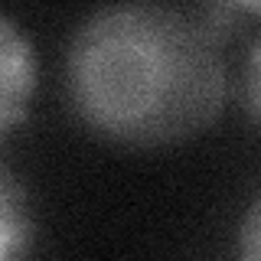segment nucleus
<instances>
[{"label": "nucleus", "mask_w": 261, "mask_h": 261, "mask_svg": "<svg viewBox=\"0 0 261 261\" xmlns=\"http://www.w3.org/2000/svg\"><path fill=\"white\" fill-rule=\"evenodd\" d=\"M216 33L153 0L95 10L65 53L72 114L118 144L153 147L199 134L225 105Z\"/></svg>", "instance_id": "1"}, {"label": "nucleus", "mask_w": 261, "mask_h": 261, "mask_svg": "<svg viewBox=\"0 0 261 261\" xmlns=\"http://www.w3.org/2000/svg\"><path fill=\"white\" fill-rule=\"evenodd\" d=\"M36 88V56L30 39L0 16V134L23 121Z\"/></svg>", "instance_id": "2"}, {"label": "nucleus", "mask_w": 261, "mask_h": 261, "mask_svg": "<svg viewBox=\"0 0 261 261\" xmlns=\"http://www.w3.org/2000/svg\"><path fill=\"white\" fill-rule=\"evenodd\" d=\"M33 242V212L23 183L0 163V258H20Z\"/></svg>", "instance_id": "3"}, {"label": "nucleus", "mask_w": 261, "mask_h": 261, "mask_svg": "<svg viewBox=\"0 0 261 261\" xmlns=\"http://www.w3.org/2000/svg\"><path fill=\"white\" fill-rule=\"evenodd\" d=\"M242 101L245 111L251 114V121L261 127V36L251 46L248 62H245V82H242Z\"/></svg>", "instance_id": "4"}, {"label": "nucleus", "mask_w": 261, "mask_h": 261, "mask_svg": "<svg viewBox=\"0 0 261 261\" xmlns=\"http://www.w3.org/2000/svg\"><path fill=\"white\" fill-rule=\"evenodd\" d=\"M239 255L248 261H261V196L251 202L239 225Z\"/></svg>", "instance_id": "5"}, {"label": "nucleus", "mask_w": 261, "mask_h": 261, "mask_svg": "<svg viewBox=\"0 0 261 261\" xmlns=\"http://www.w3.org/2000/svg\"><path fill=\"white\" fill-rule=\"evenodd\" d=\"M228 7H239V10H248V13H261V0H222Z\"/></svg>", "instance_id": "6"}]
</instances>
